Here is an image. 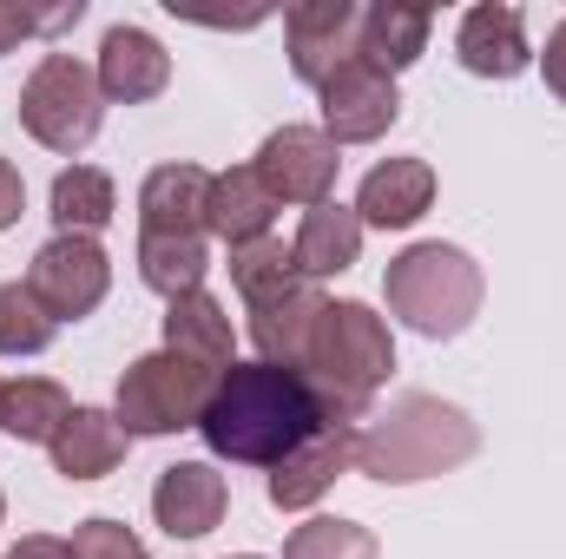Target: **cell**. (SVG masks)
Instances as JSON below:
<instances>
[{
  "mask_svg": "<svg viewBox=\"0 0 566 559\" xmlns=\"http://www.w3.org/2000/svg\"><path fill=\"white\" fill-rule=\"evenodd\" d=\"M329 409L316 395V382L303 369H283V362H231L205 402V447L218 461H238V467H277L290 461L316 428H329Z\"/></svg>",
  "mask_w": 566,
  "mask_h": 559,
  "instance_id": "1",
  "label": "cell"
},
{
  "mask_svg": "<svg viewBox=\"0 0 566 559\" xmlns=\"http://www.w3.org/2000/svg\"><path fill=\"white\" fill-rule=\"evenodd\" d=\"M481 428L441 395H402L389 415H369L356 428V474L382 487H416L461 461H474Z\"/></svg>",
  "mask_w": 566,
  "mask_h": 559,
  "instance_id": "2",
  "label": "cell"
},
{
  "mask_svg": "<svg viewBox=\"0 0 566 559\" xmlns=\"http://www.w3.org/2000/svg\"><path fill=\"white\" fill-rule=\"evenodd\" d=\"M303 376L316 382L323 409L336 421H369V395L396 376L389 323L369 303H329L323 323H316V336H310Z\"/></svg>",
  "mask_w": 566,
  "mask_h": 559,
  "instance_id": "3",
  "label": "cell"
},
{
  "mask_svg": "<svg viewBox=\"0 0 566 559\" xmlns=\"http://www.w3.org/2000/svg\"><path fill=\"white\" fill-rule=\"evenodd\" d=\"M389 309L428 336V342H454L474 316H481V264L468 257V251H454V244H409L396 264H389Z\"/></svg>",
  "mask_w": 566,
  "mask_h": 559,
  "instance_id": "4",
  "label": "cell"
},
{
  "mask_svg": "<svg viewBox=\"0 0 566 559\" xmlns=\"http://www.w3.org/2000/svg\"><path fill=\"white\" fill-rule=\"evenodd\" d=\"M99 119H106V93H99V73L80 66L73 53H46L33 66V80L20 86V126L46 151H86L99 139Z\"/></svg>",
  "mask_w": 566,
  "mask_h": 559,
  "instance_id": "5",
  "label": "cell"
},
{
  "mask_svg": "<svg viewBox=\"0 0 566 559\" xmlns=\"http://www.w3.org/2000/svg\"><path fill=\"white\" fill-rule=\"evenodd\" d=\"M218 376L158 349V356H139L126 376H119V428L126 434H178V428H198L205 421V402H211Z\"/></svg>",
  "mask_w": 566,
  "mask_h": 559,
  "instance_id": "6",
  "label": "cell"
},
{
  "mask_svg": "<svg viewBox=\"0 0 566 559\" xmlns=\"http://www.w3.org/2000/svg\"><path fill=\"white\" fill-rule=\"evenodd\" d=\"M27 289L40 296V309H46L53 323H80V316H93V309L106 303L113 264H106V251H99L93 238H66V231H60L53 244L33 251Z\"/></svg>",
  "mask_w": 566,
  "mask_h": 559,
  "instance_id": "7",
  "label": "cell"
},
{
  "mask_svg": "<svg viewBox=\"0 0 566 559\" xmlns=\"http://www.w3.org/2000/svg\"><path fill=\"white\" fill-rule=\"evenodd\" d=\"M316 93H323V133H329V145H369V139H382V133L396 126V113H402L396 80H389V73H376L369 60L336 66Z\"/></svg>",
  "mask_w": 566,
  "mask_h": 559,
  "instance_id": "8",
  "label": "cell"
},
{
  "mask_svg": "<svg viewBox=\"0 0 566 559\" xmlns=\"http://www.w3.org/2000/svg\"><path fill=\"white\" fill-rule=\"evenodd\" d=\"M258 178L271 184L277 204H329V184H336V145L323 126H277L271 139L258 145Z\"/></svg>",
  "mask_w": 566,
  "mask_h": 559,
  "instance_id": "9",
  "label": "cell"
},
{
  "mask_svg": "<svg viewBox=\"0 0 566 559\" xmlns=\"http://www.w3.org/2000/svg\"><path fill=\"white\" fill-rule=\"evenodd\" d=\"M283 33H290V73L303 86H323L336 66L356 60L363 13L349 0H310V7H290L283 13Z\"/></svg>",
  "mask_w": 566,
  "mask_h": 559,
  "instance_id": "10",
  "label": "cell"
},
{
  "mask_svg": "<svg viewBox=\"0 0 566 559\" xmlns=\"http://www.w3.org/2000/svg\"><path fill=\"white\" fill-rule=\"evenodd\" d=\"M343 467H356V421H329V428H316L290 461L271 467V507H283V514L316 507V500L336 487Z\"/></svg>",
  "mask_w": 566,
  "mask_h": 559,
  "instance_id": "11",
  "label": "cell"
},
{
  "mask_svg": "<svg viewBox=\"0 0 566 559\" xmlns=\"http://www.w3.org/2000/svg\"><path fill=\"white\" fill-rule=\"evenodd\" d=\"M224 507H231V487H224V474L205 467V461H178V467H165L158 487H151V520H158L171 540H205V534L224 520Z\"/></svg>",
  "mask_w": 566,
  "mask_h": 559,
  "instance_id": "12",
  "label": "cell"
},
{
  "mask_svg": "<svg viewBox=\"0 0 566 559\" xmlns=\"http://www.w3.org/2000/svg\"><path fill=\"white\" fill-rule=\"evenodd\" d=\"M211 171L205 165H158L139 184V231L158 238H205L211 231Z\"/></svg>",
  "mask_w": 566,
  "mask_h": 559,
  "instance_id": "13",
  "label": "cell"
},
{
  "mask_svg": "<svg viewBox=\"0 0 566 559\" xmlns=\"http://www.w3.org/2000/svg\"><path fill=\"white\" fill-rule=\"evenodd\" d=\"M454 53L474 80H521L534 66V46H527V27L514 7H468L461 27H454Z\"/></svg>",
  "mask_w": 566,
  "mask_h": 559,
  "instance_id": "14",
  "label": "cell"
},
{
  "mask_svg": "<svg viewBox=\"0 0 566 559\" xmlns=\"http://www.w3.org/2000/svg\"><path fill=\"white\" fill-rule=\"evenodd\" d=\"M171 86V53L145 27H113L99 40V93L119 106H145Z\"/></svg>",
  "mask_w": 566,
  "mask_h": 559,
  "instance_id": "15",
  "label": "cell"
},
{
  "mask_svg": "<svg viewBox=\"0 0 566 559\" xmlns=\"http://www.w3.org/2000/svg\"><path fill=\"white\" fill-rule=\"evenodd\" d=\"M428 204H434V165L428 158H382L356 191V218L376 231H409L416 218H428Z\"/></svg>",
  "mask_w": 566,
  "mask_h": 559,
  "instance_id": "16",
  "label": "cell"
},
{
  "mask_svg": "<svg viewBox=\"0 0 566 559\" xmlns=\"http://www.w3.org/2000/svg\"><path fill=\"white\" fill-rule=\"evenodd\" d=\"M323 309H329V296H323L316 283H296V289H283V296H271V303H251V342H258V362L303 369Z\"/></svg>",
  "mask_w": 566,
  "mask_h": 559,
  "instance_id": "17",
  "label": "cell"
},
{
  "mask_svg": "<svg viewBox=\"0 0 566 559\" xmlns=\"http://www.w3.org/2000/svg\"><path fill=\"white\" fill-rule=\"evenodd\" d=\"M165 349L185 356V362H198V369H211V376H224V369L238 362V336H231L224 303L205 296V289L178 296V303L165 309Z\"/></svg>",
  "mask_w": 566,
  "mask_h": 559,
  "instance_id": "18",
  "label": "cell"
},
{
  "mask_svg": "<svg viewBox=\"0 0 566 559\" xmlns=\"http://www.w3.org/2000/svg\"><path fill=\"white\" fill-rule=\"evenodd\" d=\"M126 447H133V434L119 428V415H106V409H73L46 454H53V474H66V481H99V474H113V467L126 461Z\"/></svg>",
  "mask_w": 566,
  "mask_h": 559,
  "instance_id": "19",
  "label": "cell"
},
{
  "mask_svg": "<svg viewBox=\"0 0 566 559\" xmlns=\"http://www.w3.org/2000/svg\"><path fill=\"white\" fill-rule=\"evenodd\" d=\"M296 271L316 283V277H343L356 257H363V218H356V204H310L303 211V231H296Z\"/></svg>",
  "mask_w": 566,
  "mask_h": 559,
  "instance_id": "20",
  "label": "cell"
},
{
  "mask_svg": "<svg viewBox=\"0 0 566 559\" xmlns=\"http://www.w3.org/2000/svg\"><path fill=\"white\" fill-rule=\"evenodd\" d=\"M283 204L271 198V184L258 178V165H231V171H218V184H211V231L238 251V244H258V238H271V218H277Z\"/></svg>",
  "mask_w": 566,
  "mask_h": 559,
  "instance_id": "21",
  "label": "cell"
},
{
  "mask_svg": "<svg viewBox=\"0 0 566 559\" xmlns=\"http://www.w3.org/2000/svg\"><path fill=\"white\" fill-rule=\"evenodd\" d=\"M428 33H434V13L428 7H369L363 13V40H356V60H369L376 73H402V66H416L428 46Z\"/></svg>",
  "mask_w": 566,
  "mask_h": 559,
  "instance_id": "22",
  "label": "cell"
},
{
  "mask_svg": "<svg viewBox=\"0 0 566 559\" xmlns=\"http://www.w3.org/2000/svg\"><path fill=\"white\" fill-rule=\"evenodd\" d=\"M205 271H211L205 238H158V231H139V277H145V289H158L165 303L205 289Z\"/></svg>",
  "mask_w": 566,
  "mask_h": 559,
  "instance_id": "23",
  "label": "cell"
},
{
  "mask_svg": "<svg viewBox=\"0 0 566 559\" xmlns=\"http://www.w3.org/2000/svg\"><path fill=\"white\" fill-rule=\"evenodd\" d=\"M113 211H119V191H113V178H106L99 165H73V171L53 178V224H60L66 238L106 231Z\"/></svg>",
  "mask_w": 566,
  "mask_h": 559,
  "instance_id": "24",
  "label": "cell"
},
{
  "mask_svg": "<svg viewBox=\"0 0 566 559\" xmlns=\"http://www.w3.org/2000/svg\"><path fill=\"white\" fill-rule=\"evenodd\" d=\"M66 415H73V402H66V389L46 382V376H20V382H7V395H0V428H7L13 441L53 447V434L66 428Z\"/></svg>",
  "mask_w": 566,
  "mask_h": 559,
  "instance_id": "25",
  "label": "cell"
},
{
  "mask_svg": "<svg viewBox=\"0 0 566 559\" xmlns=\"http://www.w3.org/2000/svg\"><path fill=\"white\" fill-rule=\"evenodd\" d=\"M231 283H238L244 303H271V296H283V289H296V283H310V277L296 271V251L283 238H258V244L231 251Z\"/></svg>",
  "mask_w": 566,
  "mask_h": 559,
  "instance_id": "26",
  "label": "cell"
},
{
  "mask_svg": "<svg viewBox=\"0 0 566 559\" xmlns=\"http://www.w3.org/2000/svg\"><path fill=\"white\" fill-rule=\"evenodd\" d=\"M53 316L40 309V296L27 283H0V356H40L53 342Z\"/></svg>",
  "mask_w": 566,
  "mask_h": 559,
  "instance_id": "27",
  "label": "cell"
},
{
  "mask_svg": "<svg viewBox=\"0 0 566 559\" xmlns=\"http://www.w3.org/2000/svg\"><path fill=\"white\" fill-rule=\"evenodd\" d=\"M283 559H382V547L356 520H303L283 540Z\"/></svg>",
  "mask_w": 566,
  "mask_h": 559,
  "instance_id": "28",
  "label": "cell"
},
{
  "mask_svg": "<svg viewBox=\"0 0 566 559\" xmlns=\"http://www.w3.org/2000/svg\"><path fill=\"white\" fill-rule=\"evenodd\" d=\"M73 559H145V547H139V534L119 527V520H86L73 534Z\"/></svg>",
  "mask_w": 566,
  "mask_h": 559,
  "instance_id": "29",
  "label": "cell"
},
{
  "mask_svg": "<svg viewBox=\"0 0 566 559\" xmlns=\"http://www.w3.org/2000/svg\"><path fill=\"white\" fill-rule=\"evenodd\" d=\"M80 20V0L73 7H53V13H27V7H0V53H13L20 40H33V33H60V27H73Z\"/></svg>",
  "mask_w": 566,
  "mask_h": 559,
  "instance_id": "30",
  "label": "cell"
},
{
  "mask_svg": "<svg viewBox=\"0 0 566 559\" xmlns=\"http://www.w3.org/2000/svg\"><path fill=\"white\" fill-rule=\"evenodd\" d=\"M20 211H27V184H20V171L0 158V231H13V224H20Z\"/></svg>",
  "mask_w": 566,
  "mask_h": 559,
  "instance_id": "31",
  "label": "cell"
},
{
  "mask_svg": "<svg viewBox=\"0 0 566 559\" xmlns=\"http://www.w3.org/2000/svg\"><path fill=\"white\" fill-rule=\"evenodd\" d=\"M541 66H547V93L566 106V20L547 33V53H541Z\"/></svg>",
  "mask_w": 566,
  "mask_h": 559,
  "instance_id": "32",
  "label": "cell"
},
{
  "mask_svg": "<svg viewBox=\"0 0 566 559\" xmlns=\"http://www.w3.org/2000/svg\"><path fill=\"white\" fill-rule=\"evenodd\" d=\"M7 559H73V547H66V540H53V534H27V540H13V547H7Z\"/></svg>",
  "mask_w": 566,
  "mask_h": 559,
  "instance_id": "33",
  "label": "cell"
},
{
  "mask_svg": "<svg viewBox=\"0 0 566 559\" xmlns=\"http://www.w3.org/2000/svg\"><path fill=\"white\" fill-rule=\"evenodd\" d=\"M0 514H7V500H0Z\"/></svg>",
  "mask_w": 566,
  "mask_h": 559,
  "instance_id": "34",
  "label": "cell"
},
{
  "mask_svg": "<svg viewBox=\"0 0 566 559\" xmlns=\"http://www.w3.org/2000/svg\"><path fill=\"white\" fill-rule=\"evenodd\" d=\"M0 395H7V382H0Z\"/></svg>",
  "mask_w": 566,
  "mask_h": 559,
  "instance_id": "35",
  "label": "cell"
},
{
  "mask_svg": "<svg viewBox=\"0 0 566 559\" xmlns=\"http://www.w3.org/2000/svg\"><path fill=\"white\" fill-rule=\"evenodd\" d=\"M244 559H258V553H244Z\"/></svg>",
  "mask_w": 566,
  "mask_h": 559,
  "instance_id": "36",
  "label": "cell"
}]
</instances>
